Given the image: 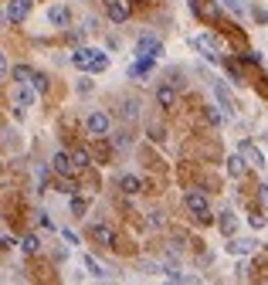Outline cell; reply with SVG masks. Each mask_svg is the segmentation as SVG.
<instances>
[{"mask_svg": "<svg viewBox=\"0 0 268 285\" xmlns=\"http://www.w3.org/2000/svg\"><path fill=\"white\" fill-rule=\"evenodd\" d=\"M71 65L82 71H89V75H99V71L109 68V55L99 51V48H75V55H71Z\"/></svg>", "mask_w": 268, "mask_h": 285, "instance_id": "1", "label": "cell"}, {"mask_svg": "<svg viewBox=\"0 0 268 285\" xmlns=\"http://www.w3.org/2000/svg\"><path fill=\"white\" fill-rule=\"evenodd\" d=\"M183 204H187V211L197 217L201 224L214 221V217H211V204H207V194H201V190H187V194H183Z\"/></svg>", "mask_w": 268, "mask_h": 285, "instance_id": "2", "label": "cell"}, {"mask_svg": "<svg viewBox=\"0 0 268 285\" xmlns=\"http://www.w3.org/2000/svg\"><path fill=\"white\" fill-rule=\"evenodd\" d=\"M163 55V41L153 34H143L136 41V58H160Z\"/></svg>", "mask_w": 268, "mask_h": 285, "instance_id": "3", "label": "cell"}, {"mask_svg": "<svg viewBox=\"0 0 268 285\" xmlns=\"http://www.w3.org/2000/svg\"><path fill=\"white\" fill-rule=\"evenodd\" d=\"M109 115L105 112H89V119H85V133L89 136H109Z\"/></svg>", "mask_w": 268, "mask_h": 285, "instance_id": "4", "label": "cell"}, {"mask_svg": "<svg viewBox=\"0 0 268 285\" xmlns=\"http://www.w3.org/2000/svg\"><path fill=\"white\" fill-rule=\"evenodd\" d=\"M89 238L95 241V245H102V248H116V234H112V228L102 224V221H95L89 228Z\"/></svg>", "mask_w": 268, "mask_h": 285, "instance_id": "5", "label": "cell"}, {"mask_svg": "<svg viewBox=\"0 0 268 285\" xmlns=\"http://www.w3.org/2000/svg\"><path fill=\"white\" fill-rule=\"evenodd\" d=\"M4 14H7V21H11V24L27 21V14H31V0H7Z\"/></svg>", "mask_w": 268, "mask_h": 285, "instance_id": "6", "label": "cell"}, {"mask_svg": "<svg viewBox=\"0 0 268 285\" xmlns=\"http://www.w3.org/2000/svg\"><path fill=\"white\" fill-rule=\"evenodd\" d=\"M11 102L17 105V109H31V105L37 102V92H34L31 85H14V92H11Z\"/></svg>", "mask_w": 268, "mask_h": 285, "instance_id": "7", "label": "cell"}, {"mask_svg": "<svg viewBox=\"0 0 268 285\" xmlns=\"http://www.w3.org/2000/svg\"><path fill=\"white\" fill-rule=\"evenodd\" d=\"M194 48H197L207 61H221V51H217V45H214L211 34H194Z\"/></svg>", "mask_w": 268, "mask_h": 285, "instance_id": "8", "label": "cell"}, {"mask_svg": "<svg viewBox=\"0 0 268 285\" xmlns=\"http://www.w3.org/2000/svg\"><path fill=\"white\" fill-rule=\"evenodd\" d=\"M51 170H55L58 177H71V173H75V163H71V153H65V149H58L55 156H51Z\"/></svg>", "mask_w": 268, "mask_h": 285, "instance_id": "9", "label": "cell"}, {"mask_svg": "<svg viewBox=\"0 0 268 285\" xmlns=\"http://www.w3.org/2000/svg\"><path fill=\"white\" fill-rule=\"evenodd\" d=\"M238 153H241V156H245V163L248 167H265V156H261V149L258 146H251V143H241V146H238Z\"/></svg>", "mask_w": 268, "mask_h": 285, "instance_id": "10", "label": "cell"}, {"mask_svg": "<svg viewBox=\"0 0 268 285\" xmlns=\"http://www.w3.org/2000/svg\"><path fill=\"white\" fill-rule=\"evenodd\" d=\"M214 95H217V102H221V109H224V115H235V99H231V92L224 89V82H214Z\"/></svg>", "mask_w": 268, "mask_h": 285, "instance_id": "11", "label": "cell"}, {"mask_svg": "<svg viewBox=\"0 0 268 285\" xmlns=\"http://www.w3.org/2000/svg\"><path fill=\"white\" fill-rule=\"evenodd\" d=\"M105 14H109V21H116V24L129 21V7H126L123 0H105Z\"/></svg>", "mask_w": 268, "mask_h": 285, "instance_id": "12", "label": "cell"}, {"mask_svg": "<svg viewBox=\"0 0 268 285\" xmlns=\"http://www.w3.org/2000/svg\"><path fill=\"white\" fill-rule=\"evenodd\" d=\"M173 102H177V89H173L170 82H163L157 89V105L160 109H173Z\"/></svg>", "mask_w": 268, "mask_h": 285, "instance_id": "13", "label": "cell"}, {"mask_svg": "<svg viewBox=\"0 0 268 285\" xmlns=\"http://www.w3.org/2000/svg\"><path fill=\"white\" fill-rule=\"evenodd\" d=\"M153 65H157V58H136L129 65V78H146L153 71Z\"/></svg>", "mask_w": 268, "mask_h": 285, "instance_id": "14", "label": "cell"}, {"mask_svg": "<svg viewBox=\"0 0 268 285\" xmlns=\"http://www.w3.org/2000/svg\"><path fill=\"white\" fill-rule=\"evenodd\" d=\"M119 190L133 197V194H139V190H143V180H139L136 173H123V177H119Z\"/></svg>", "mask_w": 268, "mask_h": 285, "instance_id": "15", "label": "cell"}, {"mask_svg": "<svg viewBox=\"0 0 268 285\" xmlns=\"http://www.w3.org/2000/svg\"><path fill=\"white\" fill-rule=\"evenodd\" d=\"M217 228H221L224 238H231V234L238 231V217L231 214V211H221V214H217Z\"/></svg>", "mask_w": 268, "mask_h": 285, "instance_id": "16", "label": "cell"}, {"mask_svg": "<svg viewBox=\"0 0 268 285\" xmlns=\"http://www.w3.org/2000/svg\"><path fill=\"white\" fill-rule=\"evenodd\" d=\"M11 78H14V85H31V78H34V68H31V65H14Z\"/></svg>", "mask_w": 268, "mask_h": 285, "instance_id": "17", "label": "cell"}, {"mask_svg": "<svg viewBox=\"0 0 268 285\" xmlns=\"http://www.w3.org/2000/svg\"><path fill=\"white\" fill-rule=\"evenodd\" d=\"M245 170H248V163H245V156H241V153H235V156H227V173H231V177H245Z\"/></svg>", "mask_w": 268, "mask_h": 285, "instance_id": "18", "label": "cell"}, {"mask_svg": "<svg viewBox=\"0 0 268 285\" xmlns=\"http://www.w3.org/2000/svg\"><path fill=\"white\" fill-rule=\"evenodd\" d=\"M71 163H75V170H85V167H92V153L85 146L71 149Z\"/></svg>", "mask_w": 268, "mask_h": 285, "instance_id": "19", "label": "cell"}, {"mask_svg": "<svg viewBox=\"0 0 268 285\" xmlns=\"http://www.w3.org/2000/svg\"><path fill=\"white\" fill-rule=\"evenodd\" d=\"M48 21L55 24V27H65V24H68V7H61V4H55V7L48 11Z\"/></svg>", "mask_w": 268, "mask_h": 285, "instance_id": "20", "label": "cell"}, {"mask_svg": "<svg viewBox=\"0 0 268 285\" xmlns=\"http://www.w3.org/2000/svg\"><path fill=\"white\" fill-rule=\"evenodd\" d=\"M224 248L231 251V255H248V251L255 248V241H241V238H235V241H227Z\"/></svg>", "mask_w": 268, "mask_h": 285, "instance_id": "21", "label": "cell"}, {"mask_svg": "<svg viewBox=\"0 0 268 285\" xmlns=\"http://www.w3.org/2000/svg\"><path fill=\"white\" fill-rule=\"evenodd\" d=\"M119 112H123L126 123H133L136 115H139V102H136V99H123V109H119Z\"/></svg>", "mask_w": 268, "mask_h": 285, "instance_id": "22", "label": "cell"}, {"mask_svg": "<svg viewBox=\"0 0 268 285\" xmlns=\"http://www.w3.org/2000/svg\"><path fill=\"white\" fill-rule=\"evenodd\" d=\"M85 268H89V275H92V278H109V272H105V268H102V265L95 262L92 255H85Z\"/></svg>", "mask_w": 268, "mask_h": 285, "instance_id": "23", "label": "cell"}, {"mask_svg": "<svg viewBox=\"0 0 268 285\" xmlns=\"http://www.w3.org/2000/svg\"><path fill=\"white\" fill-rule=\"evenodd\" d=\"M21 248L27 251V255H34V251H41V238H37V234H24V238H21Z\"/></svg>", "mask_w": 268, "mask_h": 285, "instance_id": "24", "label": "cell"}, {"mask_svg": "<svg viewBox=\"0 0 268 285\" xmlns=\"http://www.w3.org/2000/svg\"><path fill=\"white\" fill-rule=\"evenodd\" d=\"M112 146H116V149H129V146H133V136H129L126 129H119V133L112 136Z\"/></svg>", "mask_w": 268, "mask_h": 285, "instance_id": "25", "label": "cell"}, {"mask_svg": "<svg viewBox=\"0 0 268 285\" xmlns=\"http://www.w3.org/2000/svg\"><path fill=\"white\" fill-rule=\"evenodd\" d=\"M217 4H221L224 11H231L235 17H245V4L241 0H217Z\"/></svg>", "mask_w": 268, "mask_h": 285, "instance_id": "26", "label": "cell"}, {"mask_svg": "<svg viewBox=\"0 0 268 285\" xmlns=\"http://www.w3.org/2000/svg\"><path fill=\"white\" fill-rule=\"evenodd\" d=\"M204 115H207V123H211V126H221V123H224L221 105H207V109H204Z\"/></svg>", "mask_w": 268, "mask_h": 285, "instance_id": "27", "label": "cell"}, {"mask_svg": "<svg viewBox=\"0 0 268 285\" xmlns=\"http://www.w3.org/2000/svg\"><path fill=\"white\" fill-rule=\"evenodd\" d=\"M224 68H227V75L238 82V85H245V75H241V68H238L235 61H224Z\"/></svg>", "mask_w": 268, "mask_h": 285, "instance_id": "28", "label": "cell"}, {"mask_svg": "<svg viewBox=\"0 0 268 285\" xmlns=\"http://www.w3.org/2000/svg\"><path fill=\"white\" fill-rule=\"evenodd\" d=\"M31 89H34V92H48V78H45V75H37V71H34V78H31Z\"/></svg>", "mask_w": 268, "mask_h": 285, "instance_id": "29", "label": "cell"}, {"mask_svg": "<svg viewBox=\"0 0 268 285\" xmlns=\"http://www.w3.org/2000/svg\"><path fill=\"white\" fill-rule=\"evenodd\" d=\"M85 211H89V204H85V200H82V197H71V214H85Z\"/></svg>", "mask_w": 268, "mask_h": 285, "instance_id": "30", "label": "cell"}, {"mask_svg": "<svg viewBox=\"0 0 268 285\" xmlns=\"http://www.w3.org/2000/svg\"><path fill=\"white\" fill-rule=\"evenodd\" d=\"M34 217H37V224H41V228H48V231L55 228V224H51V217H48V211H37Z\"/></svg>", "mask_w": 268, "mask_h": 285, "instance_id": "31", "label": "cell"}, {"mask_svg": "<svg viewBox=\"0 0 268 285\" xmlns=\"http://www.w3.org/2000/svg\"><path fill=\"white\" fill-rule=\"evenodd\" d=\"M34 177H37L41 187H45V183H48V167H34Z\"/></svg>", "mask_w": 268, "mask_h": 285, "instance_id": "32", "label": "cell"}, {"mask_svg": "<svg viewBox=\"0 0 268 285\" xmlns=\"http://www.w3.org/2000/svg\"><path fill=\"white\" fill-rule=\"evenodd\" d=\"M149 228H163V214H160V211L149 214Z\"/></svg>", "mask_w": 268, "mask_h": 285, "instance_id": "33", "label": "cell"}, {"mask_svg": "<svg viewBox=\"0 0 268 285\" xmlns=\"http://www.w3.org/2000/svg\"><path fill=\"white\" fill-rule=\"evenodd\" d=\"M61 238H65L68 245H79V234H75V231H68V228H61Z\"/></svg>", "mask_w": 268, "mask_h": 285, "instance_id": "34", "label": "cell"}, {"mask_svg": "<svg viewBox=\"0 0 268 285\" xmlns=\"http://www.w3.org/2000/svg\"><path fill=\"white\" fill-rule=\"evenodd\" d=\"M149 136L157 139V143H163V129H160V126H149Z\"/></svg>", "mask_w": 268, "mask_h": 285, "instance_id": "35", "label": "cell"}, {"mask_svg": "<svg viewBox=\"0 0 268 285\" xmlns=\"http://www.w3.org/2000/svg\"><path fill=\"white\" fill-rule=\"evenodd\" d=\"M258 197H261V204L268 207V183H261V187H258Z\"/></svg>", "mask_w": 268, "mask_h": 285, "instance_id": "36", "label": "cell"}, {"mask_svg": "<svg viewBox=\"0 0 268 285\" xmlns=\"http://www.w3.org/2000/svg\"><path fill=\"white\" fill-rule=\"evenodd\" d=\"M4 71H7V58L0 55V75H4Z\"/></svg>", "mask_w": 268, "mask_h": 285, "instance_id": "37", "label": "cell"}, {"mask_svg": "<svg viewBox=\"0 0 268 285\" xmlns=\"http://www.w3.org/2000/svg\"><path fill=\"white\" fill-rule=\"evenodd\" d=\"M4 24H7V14H4V11H0V27H4Z\"/></svg>", "mask_w": 268, "mask_h": 285, "instance_id": "38", "label": "cell"}]
</instances>
